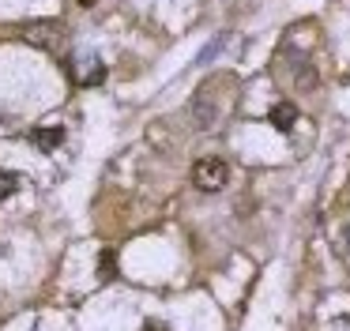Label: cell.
I'll list each match as a JSON object with an SVG mask.
<instances>
[{
	"instance_id": "6da1fadb",
	"label": "cell",
	"mask_w": 350,
	"mask_h": 331,
	"mask_svg": "<svg viewBox=\"0 0 350 331\" xmlns=\"http://www.w3.org/2000/svg\"><path fill=\"white\" fill-rule=\"evenodd\" d=\"M192 181H196L200 192H219L230 181V166L222 162V158H200V162L192 166Z\"/></svg>"
},
{
	"instance_id": "7a4b0ae2",
	"label": "cell",
	"mask_w": 350,
	"mask_h": 331,
	"mask_svg": "<svg viewBox=\"0 0 350 331\" xmlns=\"http://www.w3.org/2000/svg\"><path fill=\"white\" fill-rule=\"evenodd\" d=\"M19 34L31 45H38V49H64V42H68L64 23H31V27H23Z\"/></svg>"
},
{
	"instance_id": "3957f363",
	"label": "cell",
	"mask_w": 350,
	"mask_h": 331,
	"mask_svg": "<svg viewBox=\"0 0 350 331\" xmlns=\"http://www.w3.org/2000/svg\"><path fill=\"white\" fill-rule=\"evenodd\" d=\"M72 72H76L79 87H98V83L106 79V64H102V60H91V64H72Z\"/></svg>"
},
{
	"instance_id": "277c9868",
	"label": "cell",
	"mask_w": 350,
	"mask_h": 331,
	"mask_svg": "<svg viewBox=\"0 0 350 331\" xmlns=\"http://www.w3.org/2000/svg\"><path fill=\"white\" fill-rule=\"evenodd\" d=\"M267 120H271L279 132H290V128H294V120H297V105L294 102H275L271 113H267Z\"/></svg>"
},
{
	"instance_id": "5b68a950",
	"label": "cell",
	"mask_w": 350,
	"mask_h": 331,
	"mask_svg": "<svg viewBox=\"0 0 350 331\" xmlns=\"http://www.w3.org/2000/svg\"><path fill=\"white\" fill-rule=\"evenodd\" d=\"M31 143L38 150H53V147H61V143H64V128H34Z\"/></svg>"
},
{
	"instance_id": "8992f818",
	"label": "cell",
	"mask_w": 350,
	"mask_h": 331,
	"mask_svg": "<svg viewBox=\"0 0 350 331\" xmlns=\"http://www.w3.org/2000/svg\"><path fill=\"white\" fill-rule=\"evenodd\" d=\"M16 192H19V177L12 170H0V200H8Z\"/></svg>"
},
{
	"instance_id": "52a82bcc",
	"label": "cell",
	"mask_w": 350,
	"mask_h": 331,
	"mask_svg": "<svg viewBox=\"0 0 350 331\" xmlns=\"http://www.w3.org/2000/svg\"><path fill=\"white\" fill-rule=\"evenodd\" d=\"M102 275H113V252H102Z\"/></svg>"
},
{
	"instance_id": "ba28073f",
	"label": "cell",
	"mask_w": 350,
	"mask_h": 331,
	"mask_svg": "<svg viewBox=\"0 0 350 331\" xmlns=\"http://www.w3.org/2000/svg\"><path fill=\"white\" fill-rule=\"evenodd\" d=\"M144 331H166V328H162V323H151V320H147V323H144Z\"/></svg>"
},
{
	"instance_id": "9c48e42d",
	"label": "cell",
	"mask_w": 350,
	"mask_h": 331,
	"mask_svg": "<svg viewBox=\"0 0 350 331\" xmlns=\"http://www.w3.org/2000/svg\"><path fill=\"white\" fill-rule=\"evenodd\" d=\"M79 4H83V8H91V4H94V0H79Z\"/></svg>"
},
{
	"instance_id": "30bf717a",
	"label": "cell",
	"mask_w": 350,
	"mask_h": 331,
	"mask_svg": "<svg viewBox=\"0 0 350 331\" xmlns=\"http://www.w3.org/2000/svg\"><path fill=\"white\" fill-rule=\"evenodd\" d=\"M347 245H350V237H347Z\"/></svg>"
}]
</instances>
